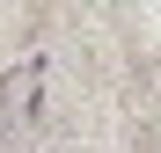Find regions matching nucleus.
Instances as JSON below:
<instances>
[{"label":"nucleus","mask_w":161,"mask_h":153,"mask_svg":"<svg viewBox=\"0 0 161 153\" xmlns=\"http://www.w3.org/2000/svg\"><path fill=\"white\" fill-rule=\"evenodd\" d=\"M37 102H44V59H22L8 80H0V131L22 139L37 124Z\"/></svg>","instance_id":"f257e3e1"}]
</instances>
